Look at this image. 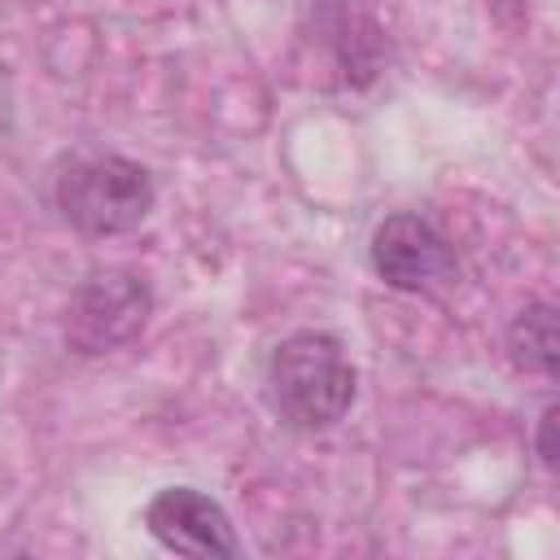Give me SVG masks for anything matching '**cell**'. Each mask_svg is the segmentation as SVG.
Listing matches in <instances>:
<instances>
[{
	"mask_svg": "<svg viewBox=\"0 0 560 560\" xmlns=\"http://www.w3.org/2000/svg\"><path fill=\"white\" fill-rule=\"evenodd\" d=\"M267 394L284 424L328 429L354 402V368L332 332H293L276 346L267 368Z\"/></svg>",
	"mask_w": 560,
	"mask_h": 560,
	"instance_id": "obj_1",
	"label": "cell"
},
{
	"mask_svg": "<svg viewBox=\"0 0 560 560\" xmlns=\"http://www.w3.org/2000/svg\"><path fill=\"white\" fill-rule=\"evenodd\" d=\"M57 206L79 232L118 236L153 210V179L140 162L118 153L74 158L57 175Z\"/></svg>",
	"mask_w": 560,
	"mask_h": 560,
	"instance_id": "obj_2",
	"label": "cell"
},
{
	"mask_svg": "<svg viewBox=\"0 0 560 560\" xmlns=\"http://www.w3.org/2000/svg\"><path fill=\"white\" fill-rule=\"evenodd\" d=\"M153 293L136 271H92L66 306V346L74 354H109L140 337Z\"/></svg>",
	"mask_w": 560,
	"mask_h": 560,
	"instance_id": "obj_3",
	"label": "cell"
},
{
	"mask_svg": "<svg viewBox=\"0 0 560 560\" xmlns=\"http://www.w3.org/2000/svg\"><path fill=\"white\" fill-rule=\"evenodd\" d=\"M372 271L402 293H429L455 280V249L451 241L411 210L389 214L376 232H372Z\"/></svg>",
	"mask_w": 560,
	"mask_h": 560,
	"instance_id": "obj_4",
	"label": "cell"
},
{
	"mask_svg": "<svg viewBox=\"0 0 560 560\" xmlns=\"http://www.w3.org/2000/svg\"><path fill=\"white\" fill-rule=\"evenodd\" d=\"M144 525L153 529V538L179 556H236L241 542H236V529L228 521V512L192 490V486H171L162 490L149 512H144Z\"/></svg>",
	"mask_w": 560,
	"mask_h": 560,
	"instance_id": "obj_5",
	"label": "cell"
},
{
	"mask_svg": "<svg viewBox=\"0 0 560 560\" xmlns=\"http://www.w3.org/2000/svg\"><path fill=\"white\" fill-rule=\"evenodd\" d=\"M508 350H512V359L525 372L556 376V354H560V341H556V306L551 302H529L512 319V328H508Z\"/></svg>",
	"mask_w": 560,
	"mask_h": 560,
	"instance_id": "obj_6",
	"label": "cell"
},
{
	"mask_svg": "<svg viewBox=\"0 0 560 560\" xmlns=\"http://www.w3.org/2000/svg\"><path fill=\"white\" fill-rule=\"evenodd\" d=\"M538 455L547 468H556V402H547L538 416Z\"/></svg>",
	"mask_w": 560,
	"mask_h": 560,
	"instance_id": "obj_7",
	"label": "cell"
}]
</instances>
